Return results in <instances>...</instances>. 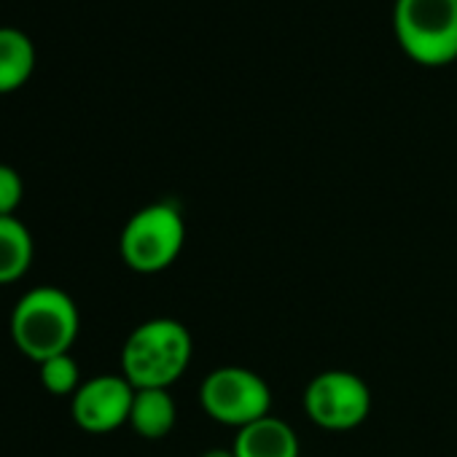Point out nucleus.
<instances>
[{
  "mask_svg": "<svg viewBox=\"0 0 457 457\" xmlns=\"http://www.w3.org/2000/svg\"><path fill=\"white\" fill-rule=\"evenodd\" d=\"M199 401L210 420L245 428L262 417H270L272 390L264 377L245 366H220L204 377Z\"/></svg>",
  "mask_w": 457,
  "mask_h": 457,
  "instance_id": "5",
  "label": "nucleus"
},
{
  "mask_svg": "<svg viewBox=\"0 0 457 457\" xmlns=\"http://www.w3.org/2000/svg\"><path fill=\"white\" fill-rule=\"evenodd\" d=\"M232 449L237 457H299V438L288 422L270 414L240 428Z\"/></svg>",
  "mask_w": 457,
  "mask_h": 457,
  "instance_id": "8",
  "label": "nucleus"
},
{
  "mask_svg": "<svg viewBox=\"0 0 457 457\" xmlns=\"http://www.w3.org/2000/svg\"><path fill=\"white\" fill-rule=\"evenodd\" d=\"M135 387L124 374H103L81 382L71 398L73 420L87 433H111L129 422Z\"/></svg>",
  "mask_w": 457,
  "mask_h": 457,
  "instance_id": "7",
  "label": "nucleus"
},
{
  "mask_svg": "<svg viewBox=\"0 0 457 457\" xmlns=\"http://www.w3.org/2000/svg\"><path fill=\"white\" fill-rule=\"evenodd\" d=\"M186 243V223L172 202L137 210L121 232V259L129 270L154 275L175 264Z\"/></svg>",
  "mask_w": 457,
  "mask_h": 457,
  "instance_id": "4",
  "label": "nucleus"
},
{
  "mask_svg": "<svg viewBox=\"0 0 457 457\" xmlns=\"http://www.w3.org/2000/svg\"><path fill=\"white\" fill-rule=\"evenodd\" d=\"M41 366V382L52 395H71L81 387V374H79V363L71 353L65 355H54Z\"/></svg>",
  "mask_w": 457,
  "mask_h": 457,
  "instance_id": "12",
  "label": "nucleus"
},
{
  "mask_svg": "<svg viewBox=\"0 0 457 457\" xmlns=\"http://www.w3.org/2000/svg\"><path fill=\"white\" fill-rule=\"evenodd\" d=\"M36 71V46L17 28H0V95L17 92Z\"/></svg>",
  "mask_w": 457,
  "mask_h": 457,
  "instance_id": "10",
  "label": "nucleus"
},
{
  "mask_svg": "<svg viewBox=\"0 0 457 457\" xmlns=\"http://www.w3.org/2000/svg\"><path fill=\"white\" fill-rule=\"evenodd\" d=\"M178 420V406L175 398L170 395L167 387H145V390H135L132 398V411H129V422L132 430L143 438H164Z\"/></svg>",
  "mask_w": 457,
  "mask_h": 457,
  "instance_id": "9",
  "label": "nucleus"
},
{
  "mask_svg": "<svg viewBox=\"0 0 457 457\" xmlns=\"http://www.w3.org/2000/svg\"><path fill=\"white\" fill-rule=\"evenodd\" d=\"M393 30L409 60L444 68L457 60V0H395Z\"/></svg>",
  "mask_w": 457,
  "mask_h": 457,
  "instance_id": "3",
  "label": "nucleus"
},
{
  "mask_svg": "<svg viewBox=\"0 0 457 457\" xmlns=\"http://www.w3.org/2000/svg\"><path fill=\"white\" fill-rule=\"evenodd\" d=\"M191 334L172 318L140 323L121 347V374L135 390L170 387L191 363Z\"/></svg>",
  "mask_w": 457,
  "mask_h": 457,
  "instance_id": "1",
  "label": "nucleus"
},
{
  "mask_svg": "<svg viewBox=\"0 0 457 457\" xmlns=\"http://www.w3.org/2000/svg\"><path fill=\"white\" fill-rule=\"evenodd\" d=\"M79 328L81 318L76 302L52 286L28 291L12 312V337L36 363L71 353Z\"/></svg>",
  "mask_w": 457,
  "mask_h": 457,
  "instance_id": "2",
  "label": "nucleus"
},
{
  "mask_svg": "<svg viewBox=\"0 0 457 457\" xmlns=\"http://www.w3.org/2000/svg\"><path fill=\"white\" fill-rule=\"evenodd\" d=\"M202 457H237V454H235V449H218L215 446V449H207Z\"/></svg>",
  "mask_w": 457,
  "mask_h": 457,
  "instance_id": "14",
  "label": "nucleus"
},
{
  "mask_svg": "<svg viewBox=\"0 0 457 457\" xmlns=\"http://www.w3.org/2000/svg\"><path fill=\"white\" fill-rule=\"evenodd\" d=\"M33 262V237L28 232V226L6 215L0 218V286H9L20 280Z\"/></svg>",
  "mask_w": 457,
  "mask_h": 457,
  "instance_id": "11",
  "label": "nucleus"
},
{
  "mask_svg": "<svg viewBox=\"0 0 457 457\" xmlns=\"http://www.w3.org/2000/svg\"><path fill=\"white\" fill-rule=\"evenodd\" d=\"M304 411L326 430H353L371 411V390L358 374L331 369L307 385Z\"/></svg>",
  "mask_w": 457,
  "mask_h": 457,
  "instance_id": "6",
  "label": "nucleus"
},
{
  "mask_svg": "<svg viewBox=\"0 0 457 457\" xmlns=\"http://www.w3.org/2000/svg\"><path fill=\"white\" fill-rule=\"evenodd\" d=\"M22 196H25V186L20 172L9 164H0V218L14 215L17 207L22 204Z\"/></svg>",
  "mask_w": 457,
  "mask_h": 457,
  "instance_id": "13",
  "label": "nucleus"
}]
</instances>
